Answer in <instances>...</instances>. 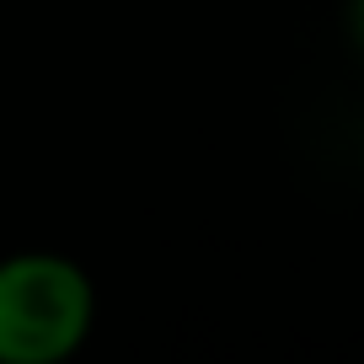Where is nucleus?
Segmentation results:
<instances>
[{
    "mask_svg": "<svg viewBox=\"0 0 364 364\" xmlns=\"http://www.w3.org/2000/svg\"><path fill=\"white\" fill-rule=\"evenodd\" d=\"M359 161H364V134H359Z\"/></svg>",
    "mask_w": 364,
    "mask_h": 364,
    "instance_id": "7ed1b4c3",
    "label": "nucleus"
},
{
    "mask_svg": "<svg viewBox=\"0 0 364 364\" xmlns=\"http://www.w3.org/2000/svg\"><path fill=\"white\" fill-rule=\"evenodd\" d=\"M97 327V279L70 252L0 257V364H65Z\"/></svg>",
    "mask_w": 364,
    "mask_h": 364,
    "instance_id": "f257e3e1",
    "label": "nucleus"
},
{
    "mask_svg": "<svg viewBox=\"0 0 364 364\" xmlns=\"http://www.w3.org/2000/svg\"><path fill=\"white\" fill-rule=\"evenodd\" d=\"M348 38H353V48L364 54V0H348Z\"/></svg>",
    "mask_w": 364,
    "mask_h": 364,
    "instance_id": "f03ea898",
    "label": "nucleus"
}]
</instances>
